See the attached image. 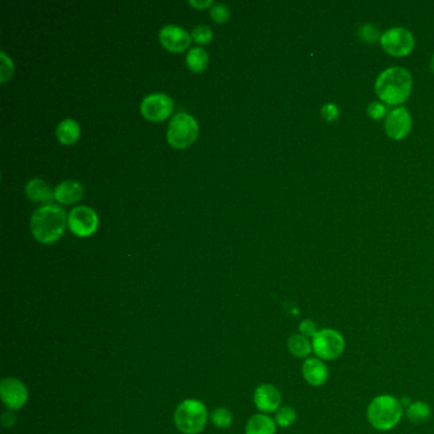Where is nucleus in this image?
Listing matches in <instances>:
<instances>
[{
    "label": "nucleus",
    "instance_id": "obj_23",
    "mask_svg": "<svg viewBox=\"0 0 434 434\" xmlns=\"http://www.w3.org/2000/svg\"><path fill=\"white\" fill-rule=\"evenodd\" d=\"M211 421L217 428H228L233 423V414L227 408H217L211 411Z\"/></svg>",
    "mask_w": 434,
    "mask_h": 434
},
{
    "label": "nucleus",
    "instance_id": "obj_30",
    "mask_svg": "<svg viewBox=\"0 0 434 434\" xmlns=\"http://www.w3.org/2000/svg\"><path fill=\"white\" fill-rule=\"evenodd\" d=\"M321 115L326 121L333 123V121H335L336 118H339V108L334 104H326L321 108Z\"/></svg>",
    "mask_w": 434,
    "mask_h": 434
},
{
    "label": "nucleus",
    "instance_id": "obj_19",
    "mask_svg": "<svg viewBox=\"0 0 434 434\" xmlns=\"http://www.w3.org/2000/svg\"><path fill=\"white\" fill-rule=\"evenodd\" d=\"M286 345L289 353L299 360H307L310 358V354L313 353L312 340L299 333L293 334L286 341Z\"/></svg>",
    "mask_w": 434,
    "mask_h": 434
},
{
    "label": "nucleus",
    "instance_id": "obj_6",
    "mask_svg": "<svg viewBox=\"0 0 434 434\" xmlns=\"http://www.w3.org/2000/svg\"><path fill=\"white\" fill-rule=\"evenodd\" d=\"M312 350L315 357L323 362L338 360L345 350V339L340 331L323 328L312 338Z\"/></svg>",
    "mask_w": 434,
    "mask_h": 434
},
{
    "label": "nucleus",
    "instance_id": "obj_5",
    "mask_svg": "<svg viewBox=\"0 0 434 434\" xmlns=\"http://www.w3.org/2000/svg\"><path fill=\"white\" fill-rule=\"evenodd\" d=\"M199 125L196 118L187 112H179L168 125L167 140L174 148H187L196 140Z\"/></svg>",
    "mask_w": 434,
    "mask_h": 434
},
{
    "label": "nucleus",
    "instance_id": "obj_8",
    "mask_svg": "<svg viewBox=\"0 0 434 434\" xmlns=\"http://www.w3.org/2000/svg\"><path fill=\"white\" fill-rule=\"evenodd\" d=\"M68 227L75 236H91L99 228V216L86 205L75 206L68 214Z\"/></svg>",
    "mask_w": 434,
    "mask_h": 434
},
{
    "label": "nucleus",
    "instance_id": "obj_4",
    "mask_svg": "<svg viewBox=\"0 0 434 434\" xmlns=\"http://www.w3.org/2000/svg\"><path fill=\"white\" fill-rule=\"evenodd\" d=\"M174 425L182 434H199L208 422V409L198 399H187L174 410Z\"/></svg>",
    "mask_w": 434,
    "mask_h": 434
},
{
    "label": "nucleus",
    "instance_id": "obj_27",
    "mask_svg": "<svg viewBox=\"0 0 434 434\" xmlns=\"http://www.w3.org/2000/svg\"><path fill=\"white\" fill-rule=\"evenodd\" d=\"M386 112H387L386 106L379 101H373L367 107V113L373 120H381V118H385Z\"/></svg>",
    "mask_w": 434,
    "mask_h": 434
},
{
    "label": "nucleus",
    "instance_id": "obj_9",
    "mask_svg": "<svg viewBox=\"0 0 434 434\" xmlns=\"http://www.w3.org/2000/svg\"><path fill=\"white\" fill-rule=\"evenodd\" d=\"M174 111V99L168 94H152L142 101L140 112L150 121H162Z\"/></svg>",
    "mask_w": 434,
    "mask_h": 434
},
{
    "label": "nucleus",
    "instance_id": "obj_18",
    "mask_svg": "<svg viewBox=\"0 0 434 434\" xmlns=\"http://www.w3.org/2000/svg\"><path fill=\"white\" fill-rule=\"evenodd\" d=\"M81 135V126L74 118H65L56 128V137L59 142L65 145L74 144Z\"/></svg>",
    "mask_w": 434,
    "mask_h": 434
},
{
    "label": "nucleus",
    "instance_id": "obj_29",
    "mask_svg": "<svg viewBox=\"0 0 434 434\" xmlns=\"http://www.w3.org/2000/svg\"><path fill=\"white\" fill-rule=\"evenodd\" d=\"M298 330H299V334H302V335L312 340V338L316 335L317 331L320 329L317 328L316 323H313L312 320H308V318H307V320L301 321L299 326H298Z\"/></svg>",
    "mask_w": 434,
    "mask_h": 434
},
{
    "label": "nucleus",
    "instance_id": "obj_11",
    "mask_svg": "<svg viewBox=\"0 0 434 434\" xmlns=\"http://www.w3.org/2000/svg\"><path fill=\"white\" fill-rule=\"evenodd\" d=\"M413 126L411 116L405 107H397L386 118L385 129L387 135L394 140H401L409 135Z\"/></svg>",
    "mask_w": 434,
    "mask_h": 434
},
{
    "label": "nucleus",
    "instance_id": "obj_26",
    "mask_svg": "<svg viewBox=\"0 0 434 434\" xmlns=\"http://www.w3.org/2000/svg\"><path fill=\"white\" fill-rule=\"evenodd\" d=\"M360 38L367 44H374L379 38V32L373 25H365L360 30Z\"/></svg>",
    "mask_w": 434,
    "mask_h": 434
},
{
    "label": "nucleus",
    "instance_id": "obj_28",
    "mask_svg": "<svg viewBox=\"0 0 434 434\" xmlns=\"http://www.w3.org/2000/svg\"><path fill=\"white\" fill-rule=\"evenodd\" d=\"M0 55H1V82L6 83L8 78H11L13 75L14 65H13L12 59L8 57L4 51H1Z\"/></svg>",
    "mask_w": 434,
    "mask_h": 434
},
{
    "label": "nucleus",
    "instance_id": "obj_32",
    "mask_svg": "<svg viewBox=\"0 0 434 434\" xmlns=\"http://www.w3.org/2000/svg\"><path fill=\"white\" fill-rule=\"evenodd\" d=\"M430 68H432V70L434 72V55L433 57H432V62H430Z\"/></svg>",
    "mask_w": 434,
    "mask_h": 434
},
{
    "label": "nucleus",
    "instance_id": "obj_7",
    "mask_svg": "<svg viewBox=\"0 0 434 434\" xmlns=\"http://www.w3.org/2000/svg\"><path fill=\"white\" fill-rule=\"evenodd\" d=\"M379 44L389 55L403 57L409 55L416 46L411 32L401 27H394L381 35Z\"/></svg>",
    "mask_w": 434,
    "mask_h": 434
},
{
    "label": "nucleus",
    "instance_id": "obj_31",
    "mask_svg": "<svg viewBox=\"0 0 434 434\" xmlns=\"http://www.w3.org/2000/svg\"><path fill=\"white\" fill-rule=\"evenodd\" d=\"M190 6H195V8H198V9H201V8H205V6H213V3H211V0H206V1H198V0H191L190 1Z\"/></svg>",
    "mask_w": 434,
    "mask_h": 434
},
{
    "label": "nucleus",
    "instance_id": "obj_15",
    "mask_svg": "<svg viewBox=\"0 0 434 434\" xmlns=\"http://www.w3.org/2000/svg\"><path fill=\"white\" fill-rule=\"evenodd\" d=\"M83 187L78 181L67 180L60 182L54 190L56 201L69 205L77 203L83 196Z\"/></svg>",
    "mask_w": 434,
    "mask_h": 434
},
{
    "label": "nucleus",
    "instance_id": "obj_16",
    "mask_svg": "<svg viewBox=\"0 0 434 434\" xmlns=\"http://www.w3.org/2000/svg\"><path fill=\"white\" fill-rule=\"evenodd\" d=\"M26 194L28 199L36 203H48L50 204L52 199H55L54 191L51 190L49 184L41 179H33L28 181L26 185Z\"/></svg>",
    "mask_w": 434,
    "mask_h": 434
},
{
    "label": "nucleus",
    "instance_id": "obj_21",
    "mask_svg": "<svg viewBox=\"0 0 434 434\" xmlns=\"http://www.w3.org/2000/svg\"><path fill=\"white\" fill-rule=\"evenodd\" d=\"M209 62V56L208 52L201 48H191L190 51L187 52V64L190 70H193L194 73H200L203 72L206 65Z\"/></svg>",
    "mask_w": 434,
    "mask_h": 434
},
{
    "label": "nucleus",
    "instance_id": "obj_24",
    "mask_svg": "<svg viewBox=\"0 0 434 434\" xmlns=\"http://www.w3.org/2000/svg\"><path fill=\"white\" fill-rule=\"evenodd\" d=\"M191 36L198 44H209L213 38V31L209 26L200 25L194 28Z\"/></svg>",
    "mask_w": 434,
    "mask_h": 434
},
{
    "label": "nucleus",
    "instance_id": "obj_14",
    "mask_svg": "<svg viewBox=\"0 0 434 434\" xmlns=\"http://www.w3.org/2000/svg\"><path fill=\"white\" fill-rule=\"evenodd\" d=\"M301 371L304 381L312 387H321L329 379V368L323 360L317 357L304 360Z\"/></svg>",
    "mask_w": 434,
    "mask_h": 434
},
{
    "label": "nucleus",
    "instance_id": "obj_1",
    "mask_svg": "<svg viewBox=\"0 0 434 434\" xmlns=\"http://www.w3.org/2000/svg\"><path fill=\"white\" fill-rule=\"evenodd\" d=\"M374 89L382 102L387 105H401L410 97L413 77L405 68L392 67L379 75Z\"/></svg>",
    "mask_w": 434,
    "mask_h": 434
},
{
    "label": "nucleus",
    "instance_id": "obj_13",
    "mask_svg": "<svg viewBox=\"0 0 434 434\" xmlns=\"http://www.w3.org/2000/svg\"><path fill=\"white\" fill-rule=\"evenodd\" d=\"M160 41L168 51L181 52L190 46L191 38L180 26L167 25L160 32Z\"/></svg>",
    "mask_w": 434,
    "mask_h": 434
},
{
    "label": "nucleus",
    "instance_id": "obj_10",
    "mask_svg": "<svg viewBox=\"0 0 434 434\" xmlns=\"http://www.w3.org/2000/svg\"><path fill=\"white\" fill-rule=\"evenodd\" d=\"M0 396L8 409L19 410L28 400V390L21 379L6 377L0 384Z\"/></svg>",
    "mask_w": 434,
    "mask_h": 434
},
{
    "label": "nucleus",
    "instance_id": "obj_20",
    "mask_svg": "<svg viewBox=\"0 0 434 434\" xmlns=\"http://www.w3.org/2000/svg\"><path fill=\"white\" fill-rule=\"evenodd\" d=\"M430 416H432L430 405L421 400L413 401L405 409V416L408 418L410 423H414V424H422V423L427 422Z\"/></svg>",
    "mask_w": 434,
    "mask_h": 434
},
{
    "label": "nucleus",
    "instance_id": "obj_17",
    "mask_svg": "<svg viewBox=\"0 0 434 434\" xmlns=\"http://www.w3.org/2000/svg\"><path fill=\"white\" fill-rule=\"evenodd\" d=\"M275 419L267 414H255L248 419L245 433L246 434H275L277 433Z\"/></svg>",
    "mask_w": 434,
    "mask_h": 434
},
{
    "label": "nucleus",
    "instance_id": "obj_3",
    "mask_svg": "<svg viewBox=\"0 0 434 434\" xmlns=\"http://www.w3.org/2000/svg\"><path fill=\"white\" fill-rule=\"evenodd\" d=\"M367 421L379 432H389L401 422L405 416L401 401L392 395L373 397L367 406Z\"/></svg>",
    "mask_w": 434,
    "mask_h": 434
},
{
    "label": "nucleus",
    "instance_id": "obj_12",
    "mask_svg": "<svg viewBox=\"0 0 434 434\" xmlns=\"http://www.w3.org/2000/svg\"><path fill=\"white\" fill-rule=\"evenodd\" d=\"M254 404L256 409L262 414L277 413L282 406V394L275 386L262 384L255 390Z\"/></svg>",
    "mask_w": 434,
    "mask_h": 434
},
{
    "label": "nucleus",
    "instance_id": "obj_25",
    "mask_svg": "<svg viewBox=\"0 0 434 434\" xmlns=\"http://www.w3.org/2000/svg\"><path fill=\"white\" fill-rule=\"evenodd\" d=\"M230 8L222 3H216L211 8V17L217 23H224L230 18Z\"/></svg>",
    "mask_w": 434,
    "mask_h": 434
},
{
    "label": "nucleus",
    "instance_id": "obj_2",
    "mask_svg": "<svg viewBox=\"0 0 434 434\" xmlns=\"http://www.w3.org/2000/svg\"><path fill=\"white\" fill-rule=\"evenodd\" d=\"M67 224L68 217L60 205L45 204L32 214V235L38 241L51 243L62 237Z\"/></svg>",
    "mask_w": 434,
    "mask_h": 434
},
{
    "label": "nucleus",
    "instance_id": "obj_22",
    "mask_svg": "<svg viewBox=\"0 0 434 434\" xmlns=\"http://www.w3.org/2000/svg\"><path fill=\"white\" fill-rule=\"evenodd\" d=\"M297 411L289 405L280 406L275 413V423L280 428H289L297 421Z\"/></svg>",
    "mask_w": 434,
    "mask_h": 434
}]
</instances>
